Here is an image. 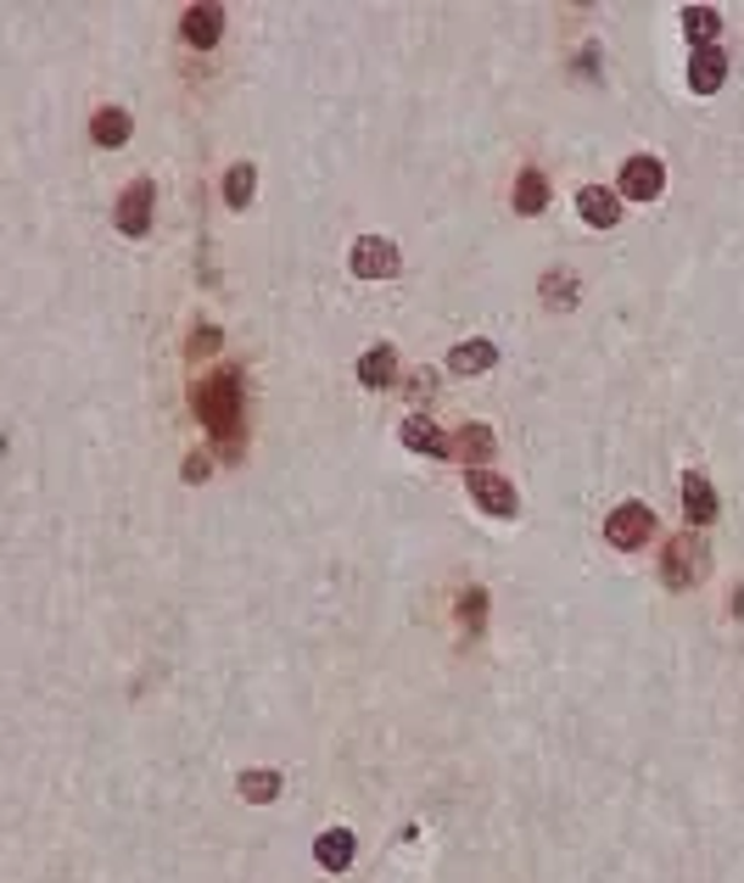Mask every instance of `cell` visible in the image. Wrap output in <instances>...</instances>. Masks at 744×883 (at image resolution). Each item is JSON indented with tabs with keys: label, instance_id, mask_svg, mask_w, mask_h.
Listing matches in <instances>:
<instances>
[{
	"label": "cell",
	"instance_id": "cell-1",
	"mask_svg": "<svg viewBox=\"0 0 744 883\" xmlns=\"http://www.w3.org/2000/svg\"><path fill=\"white\" fill-rule=\"evenodd\" d=\"M197 414H202V425H208L219 442H229V448H236V442H241V380H236V375L202 380Z\"/></svg>",
	"mask_w": 744,
	"mask_h": 883
},
{
	"label": "cell",
	"instance_id": "cell-2",
	"mask_svg": "<svg viewBox=\"0 0 744 883\" xmlns=\"http://www.w3.org/2000/svg\"><path fill=\"white\" fill-rule=\"evenodd\" d=\"M706 565H711L706 537H700V531H683V537H672V543H666L661 576H666V587H694V581L706 576Z\"/></svg>",
	"mask_w": 744,
	"mask_h": 883
},
{
	"label": "cell",
	"instance_id": "cell-3",
	"mask_svg": "<svg viewBox=\"0 0 744 883\" xmlns=\"http://www.w3.org/2000/svg\"><path fill=\"white\" fill-rule=\"evenodd\" d=\"M649 531H656V515H649L643 504H622V509H611V520H604V537H611L616 549H643Z\"/></svg>",
	"mask_w": 744,
	"mask_h": 883
},
{
	"label": "cell",
	"instance_id": "cell-4",
	"mask_svg": "<svg viewBox=\"0 0 744 883\" xmlns=\"http://www.w3.org/2000/svg\"><path fill=\"white\" fill-rule=\"evenodd\" d=\"M347 263H353V274H358V280H387V274H398V247H392V240L364 235V240H353Z\"/></svg>",
	"mask_w": 744,
	"mask_h": 883
},
{
	"label": "cell",
	"instance_id": "cell-5",
	"mask_svg": "<svg viewBox=\"0 0 744 883\" xmlns=\"http://www.w3.org/2000/svg\"><path fill=\"white\" fill-rule=\"evenodd\" d=\"M661 190H666V168L656 157H627L622 163V196H633V202H656Z\"/></svg>",
	"mask_w": 744,
	"mask_h": 883
},
{
	"label": "cell",
	"instance_id": "cell-6",
	"mask_svg": "<svg viewBox=\"0 0 744 883\" xmlns=\"http://www.w3.org/2000/svg\"><path fill=\"white\" fill-rule=\"evenodd\" d=\"M471 498L487 509V515H498V520H509L521 504H516V493H509V481L504 475H493V470H471Z\"/></svg>",
	"mask_w": 744,
	"mask_h": 883
},
{
	"label": "cell",
	"instance_id": "cell-7",
	"mask_svg": "<svg viewBox=\"0 0 744 883\" xmlns=\"http://www.w3.org/2000/svg\"><path fill=\"white\" fill-rule=\"evenodd\" d=\"M118 229L123 235H146L152 229V185L134 179L123 196H118Z\"/></svg>",
	"mask_w": 744,
	"mask_h": 883
},
{
	"label": "cell",
	"instance_id": "cell-8",
	"mask_svg": "<svg viewBox=\"0 0 744 883\" xmlns=\"http://www.w3.org/2000/svg\"><path fill=\"white\" fill-rule=\"evenodd\" d=\"M577 213L593 224V229H611L622 219V202H616V190H604V185H582L577 190Z\"/></svg>",
	"mask_w": 744,
	"mask_h": 883
},
{
	"label": "cell",
	"instance_id": "cell-9",
	"mask_svg": "<svg viewBox=\"0 0 744 883\" xmlns=\"http://www.w3.org/2000/svg\"><path fill=\"white\" fill-rule=\"evenodd\" d=\"M179 34L191 39L197 51H208V45H219V34H224V12H219V7H208V0H202V7H191V12L179 17Z\"/></svg>",
	"mask_w": 744,
	"mask_h": 883
},
{
	"label": "cell",
	"instance_id": "cell-10",
	"mask_svg": "<svg viewBox=\"0 0 744 883\" xmlns=\"http://www.w3.org/2000/svg\"><path fill=\"white\" fill-rule=\"evenodd\" d=\"M722 79H728V57H722V45H700V51L688 57V84L700 90V95H711Z\"/></svg>",
	"mask_w": 744,
	"mask_h": 883
},
{
	"label": "cell",
	"instance_id": "cell-11",
	"mask_svg": "<svg viewBox=\"0 0 744 883\" xmlns=\"http://www.w3.org/2000/svg\"><path fill=\"white\" fill-rule=\"evenodd\" d=\"M403 442H409V448L414 454H432V459H448L453 454V436H442L426 414H414V420H403V431H398Z\"/></svg>",
	"mask_w": 744,
	"mask_h": 883
},
{
	"label": "cell",
	"instance_id": "cell-12",
	"mask_svg": "<svg viewBox=\"0 0 744 883\" xmlns=\"http://www.w3.org/2000/svg\"><path fill=\"white\" fill-rule=\"evenodd\" d=\"M683 515H688V526H711L717 520V493H711L706 475H683Z\"/></svg>",
	"mask_w": 744,
	"mask_h": 883
},
{
	"label": "cell",
	"instance_id": "cell-13",
	"mask_svg": "<svg viewBox=\"0 0 744 883\" xmlns=\"http://www.w3.org/2000/svg\"><path fill=\"white\" fill-rule=\"evenodd\" d=\"M353 833L347 827H331V833H319V845H314V861L324 867V872H342V867H353Z\"/></svg>",
	"mask_w": 744,
	"mask_h": 883
},
{
	"label": "cell",
	"instance_id": "cell-14",
	"mask_svg": "<svg viewBox=\"0 0 744 883\" xmlns=\"http://www.w3.org/2000/svg\"><path fill=\"white\" fill-rule=\"evenodd\" d=\"M498 364V348L493 341H459V348L448 353V369L453 375H482V369H493Z\"/></svg>",
	"mask_w": 744,
	"mask_h": 883
},
{
	"label": "cell",
	"instance_id": "cell-15",
	"mask_svg": "<svg viewBox=\"0 0 744 883\" xmlns=\"http://www.w3.org/2000/svg\"><path fill=\"white\" fill-rule=\"evenodd\" d=\"M358 380H364V386H376V391L398 380V353L387 348V341H381V348H369V353L358 358Z\"/></svg>",
	"mask_w": 744,
	"mask_h": 883
},
{
	"label": "cell",
	"instance_id": "cell-16",
	"mask_svg": "<svg viewBox=\"0 0 744 883\" xmlns=\"http://www.w3.org/2000/svg\"><path fill=\"white\" fill-rule=\"evenodd\" d=\"M683 34L694 39V51H700V45H717L722 12H717V7H688V12H683Z\"/></svg>",
	"mask_w": 744,
	"mask_h": 883
},
{
	"label": "cell",
	"instance_id": "cell-17",
	"mask_svg": "<svg viewBox=\"0 0 744 883\" xmlns=\"http://www.w3.org/2000/svg\"><path fill=\"white\" fill-rule=\"evenodd\" d=\"M453 459H464V464L493 459V431H487V425H464V431L453 436Z\"/></svg>",
	"mask_w": 744,
	"mask_h": 883
},
{
	"label": "cell",
	"instance_id": "cell-18",
	"mask_svg": "<svg viewBox=\"0 0 744 883\" xmlns=\"http://www.w3.org/2000/svg\"><path fill=\"white\" fill-rule=\"evenodd\" d=\"M90 140H96V145H123V140H129V113L102 107L96 118H90Z\"/></svg>",
	"mask_w": 744,
	"mask_h": 883
},
{
	"label": "cell",
	"instance_id": "cell-19",
	"mask_svg": "<svg viewBox=\"0 0 744 883\" xmlns=\"http://www.w3.org/2000/svg\"><path fill=\"white\" fill-rule=\"evenodd\" d=\"M543 208H548V179L538 168H527L516 179V213H543Z\"/></svg>",
	"mask_w": 744,
	"mask_h": 883
},
{
	"label": "cell",
	"instance_id": "cell-20",
	"mask_svg": "<svg viewBox=\"0 0 744 883\" xmlns=\"http://www.w3.org/2000/svg\"><path fill=\"white\" fill-rule=\"evenodd\" d=\"M252 185H258V168L252 163H236V168L224 174V202L229 208H247L252 202Z\"/></svg>",
	"mask_w": 744,
	"mask_h": 883
},
{
	"label": "cell",
	"instance_id": "cell-21",
	"mask_svg": "<svg viewBox=\"0 0 744 883\" xmlns=\"http://www.w3.org/2000/svg\"><path fill=\"white\" fill-rule=\"evenodd\" d=\"M241 794H247L252 805H269L274 794H281V772H247V777H241Z\"/></svg>",
	"mask_w": 744,
	"mask_h": 883
},
{
	"label": "cell",
	"instance_id": "cell-22",
	"mask_svg": "<svg viewBox=\"0 0 744 883\" xmlns=\"http://www.w3.org/2000/svg\"><path fill=\"white\" fill-rule=\"evenodd\" d=\"M482 610H487V593H482V587H471V593L459 599V615H464V626H471V632L482 626Z\"/></svg>",
	"mask_w": 744,
	"mask_h": 883
},
{
	"label": "cell",
	"instance_id": "cell-23",
	"mask_svg": "<svg viewBox=\"0 0 744 883\" xmlns=\"http://www.w3.org/2000/svg\"><path fill=\"white\" fill-rule=\"evenodd\" d=\"M543 291H548V303H571V297H577V280H571V274H548Z\"/></svg>",
	"mask_w": 744,
	"mask_h": 883
},
{
	"label": "cell",
	"instance_id": "cell-24",
	"mask_svg": "<svg viewBox=\"0 0 744 883\" xmlns=\"http://www.w3.org/2000/svg\"><path fill=\"white\" fill-rule=\"evenodd\" d=\"M219 348V330H197V341H191V353H213Z\"/></svg>",
	"mask_w": 744,
	"mask_h": 883
}]
</instances>
